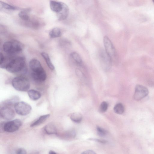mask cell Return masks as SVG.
<instances>
[{"instance_id": "18", "label": "cell", "mask_w": 154, "mask_h": 154, "mask_svg": "<svg viewBox=\"0 0 154 154\" xmlns=\"http://www.w3.org/2000/svg\"><path fill=\"white\" fill-rule=\"evenodd\" d=\"M41 55L45 59L49 68L51 70H54V66L51 62L49 56L48 54L46 53L43 52H41Z\"/></svg>"}, {"instance_id": "4", "label": "cell", "mask_w": 154, "mask_h": 154, "mask_svg": "<svg viewBox=\"0 0 154 154\" xmlns=\"http://www.w3.org/2000/svg\"><path fill=\"white\" fill-rule=\"evenodd\" d=\"M15 111L18 114L25 116L29 114L32 110L31 106L23 101L18 102L14 106Z\"/></svg>"}, {"instance_id": "30", "label": "cell", "mask_w": 154, "mask_h": 154, "mask_svg": "<svg viewBox=\"0 0 154 154\" xmlns=\"http://www.w3.org/2000/svg\"><path fill=\"white\" fill-rule=\"evenodd\" d=\"M5 60V57L2 53H0V66L2 65Z\"/></svg>"}, {"instance_id": "12", "label": "cell", "mask_w": 154, "mask_h": 154, "mask_svg": "<svg viewBox=\"0 0 154 154\" xmlns=\"http://www.w3.org/2000/svg\"><path fill=\"white\" fill-rule=\"evenodd\" d=\"M69 13V8L66 4L63 3L62 10L57 14L58 20H63L65 19L68 17Z\"/></svg>"}, {"instance_id": "1", "label": "cell", "mask_w": 154, "mask_h": 154, "mask_svg": "<svg viewBox=\"0 0 154 154\" xmlns=\"http://www.w3.org/2000/svg\"><path fill=\"white\" fill-rule=\"evenodd\" d=\"M5 69L8 71L12 73L25 71L26 68L24 58L18 57L11 60L6 65Z\"/></svg>"}, {"instance_id": "22", "label": "cell", "mask_w": 154, "mask_h": 154, "mask_svg": "<svg viewBox=\"0 0 154 154\" xmlns=\"http://www.w3.org/2000/svg\"><path fill=\"white\" fill-rule=\"evenodd\" d=\"M18 15L21 19L27 21L29 19L28 11L26 10H23L20 11Z\"/></svg>"}, {"instance_id": "32", "label": "cell", "mask_w": 154, "mask_h": 154, "mask_svg": "<svg viewBox=\"0 0 154 154\" xmlns=\"http://www.w3.org/2000/svg\"><path fill=\"white\" fill-rule=\"evenodd\" d=\"M30 154H39V152H35Z\"/></svg>"}, {"instance_id": "24", "label": "cell", "mask_w": 154, "mask_h": 154, "mask_svg": "<svg viewBox=\"0 0 154 154\" xmlns=\"http://www.w3.org/2000/svg\"><path fill=\"white\" fill-rule=\"evenodd\" d=\"M108 104L106 101L102 102L99 107V111L100 112H106L107 109Z\"/></svg>"}, {"instance_id": "31", "label": "cell", "mask_w": 154, "mask_h": 154, "mask_svg": "<svg viewBox=\"0 0 154 154\" xmlns=\"http://www.w3.org/2000/svg\"><path fill=\"white\" fill-rule=\"evenodd\" d=\"M48 154H57L56 152L53 150H50L48 153Z\"/></svg>"}, {"instance_id": "28", "label": "cell", "mask_w": 154, "mask_h": 154, "mask_svg": "<svg viewBox=\"0 0 154 154\" xmlns=\"http://www.w3.org/2000/svg\"><path fill=\"white\" fill-rule=\"evenodd\" d=\"M90 140L98 142L100 143H107V141L105 140L102 139L91 138L90 139Z\"/></svg>"}, {"instance_id": "19", "label": "cell", "mask_w": 154, "mask_h": 154, "mask_svg": "<svg viewBox=\"0 0 154 154\" xmlns=\"http://www.w3.org/2000/svg\"><path fill=\"white\" fill-rule=\"evenodd\" d=\"M70 118L71 120L74 122L79 123L82 121V116L80 113L75 112L71 115Z\"/></svg>"}, {"instance_id": "27", "label": "cell", "mask_w": 154, "mask_h": 154, "mask_svg": "<svg viewBox=\"0 0 154 154\" xmlns=\"http://www.w3.org/2000/svg\"><path fill=\"white\" fill-rule=\"evenodd\" d=\"M16 154H27V152L24 149L20 148L17 149Z\"/></svg>"}, {"instance_id": "20", "label": "cell", "mask_w": 154, "mask_h": 154, "mask_svg": "<svg viewBox=\"0 0 154 154\" xmlns=\"http://www.w3.org/2000/svg\"><path fill=\"white\" fill-rule=\"evenodd\" d=\"M114 111L117 114H122L125 111L124 107L122 103H118L114 106Z\"/></svg>"}, {"instance_id": "21", "label": "cell", "mask_w": 154, "mask_h": 154, "mask_svg": "<svg viewBox=\"0 0 154 154\" xmlns=\"http://www.w3.org/2000/svg\"><path fill=\"white\" fill-rule=\"evenodd\" d=\"M70 56L78 64H81L82 63V60L80 55L76 52H73L70 54Z\"/></svg>"}, {"instance_id": "5", "label": "cell", "mask_w": 154, "mask_h": 154, "mask_svg": "<svg viewBox=\"0 0 154 154\" xmlns=\"http://www.w3.org/2000/svg\"><path fill=\"white\" fill-rule=\"evenodd\" d=\"M149 94V91L147 88L140 85H136L134 95V99L139 101L146 97Z\"/></svg>"}, {"instance_id": "17", "label": "cell", "mask_w": 154, "mask_h": 154, "mask_svg": "<svg viewBox=\"0 0 154 154\" xmlns=\"http://www.w3.org/2000/svg\"><path fill=\"white\" fill-rule=\"evenodd\" d=\"M49 35L51 38H56L60 37L62 35V32L60 28L55 27L50 31Z\"/></svg>"}, {"instance_id": "3", "label": "cell", "mask_w": 154, "mask_h": 154, "mask_svg": "<svg viewBox=\"0 0 154 154\" xmlns=\"http://www.w3.org/2000/svg\"><path fill=\"white\" fill-rule=\"evenodd\" d=\"M12 85L16 90L21 91H27L30 87L29 80L23 76H18L14 78L12 80Z\"/></svg>"}, {"instance_id": "11", "label": "cell", "mask_w": 154, "mask_h": 154, "mask_svg": "<svg viewBox=\"0 0 154 154\" xmlns=\"http://www.w3.org/2000/svg\"><path fill=\"white\" fill-rule=\"evenodd\" d=\"M49 3L51 10L57 14L60 12L63 8V2L50 1Z\"/></svg>"}, {"instance_id": "15", "label": "cell", "mask_w": 154, "mask_h": 154, "mask_svg": "<svg viewBox=\"0 0 154 154\" xmlns=\"http://www.w3.org/2000/svg\"><path fill=\"white\" fill-rule=\"evenodd\" d=\"M50 116L49 114L41 116L35 121L31 124L30 127H34L42 124L50 117Z\"/></svg>"}, {"instance_id": "33", "label": "cell", "mask_w": 154, "mask_h": 154, "mask_svg": "<svg viewBox=\"0 0 154 154\" xmlns=\"http://www.w3.org/2000/svg\"><path fill=\"white\" fill-rule=\"evenodd\" d=\"M153 3H154V0H153Z\"/></svg>"}, {"instance_id": "26", "label": "cell", "mask_w": 154, "mask_h": 154, "mask_svg": "<svg viewBox=\"0 0 154 154\" xmlns=\"http://www.w3.org/2000/svg\"><path fill=\"white\" fill-rule=\"evenodd\" d=\"M75 131L73 130L69 131L67 132L66 134V137L69 138H73L75 137Z\"/></svg>"}, {"instance_id": "14", "label": "cell", "mask_w": 154, "mask_h": 154, "mask_svg": "<svg viewBox=\"0 0 154 154\" xmlns=\"http://www.w3.org/2000/svg\"><path fill=\"white\" fill-rule=\"evenodd\" d=\"M45 132L48 134H57V130L55 126L50 123L47 124L44 127Z\"/></svg>"}, {"instance_id": "13", "label": "cell", "mask_w": 154, "mask_h": 154, "mask_svg": "<svg viewBox=\"0 0 154 154\" xmlns=\"http://www.w3.org/2000/svg\"><path fill=\"white\" fill-rule=\"evenodd\" d=\"M19 97L17 96L12 97L9 99L4 101L2 103V106L9 107L14 106L18 102Z\"/></svg>"}, {"instance_id": "9", "label": "cell", "mask_w": 154, "mask_h": 154, "mask_svg": "<svg viewBox=\"0 0 154 154\" xmlns=\"http://www.w3.org/2000/svg\"><path fill=\"white\" fill-rule=\"evenodd\" d=\"M100 60L102 67L105 69H109L111 65L112 58L105 51L102 50L99 53Z\"/></svg>"}, {"instance_id": "10", "label": "cell", "mask_w": 154, "mask_h": 154, "mask_svg": "<svg viewBox=\"0 0 154 154\" xmlns=\"http://www.w3.org/2000/svg\"><path fill=\"white\" fill-rule=\"evenodd\" d=\"M29 66L32 71V72L34 73L40 74L45 72L40 62L37 59H34L31 60L29 62Z\"/></svg>"}, {"instance_id": "23", "label": "cell", "mask_w": 154, "mask_h": 154, "mask_svg": "<svg viewBox=\"0 0 154 154\" xmlns=\"http://www.w3.org/2000/svg\"><path fill=\"white\" fill-rule=\"evenodd\" d=\"M96 130L97 134L101 137H105L107 134V132L106 130L98 126H97Z\"/></svg>"}, {"instance_id": "16", "label": "cell", "mask_w": 154, "mask_h": 154, "mask_svg": "<svg viewBox=\"0 0 154 154\" xmlns=\"http://www.w3.org/2000/svg\"><path fill=\"white\" fill-rule=\"evenodd\" d=\"M28 94L30 98L33 100H37L41 96V94L40 92L34 89L29 91Z\"/></svg>"}, {"instance_id": "6", "label": "cell", "mask_w": 154, "mask_h": 154, "mask_svg": "<svg viewBox=\"0 0 154 154\" xmlns=\"http://www.w3.org/2000/svg\"><path fill=\"white\" fill-rule=\"evenodd\" d=\"M22 125L21 121L15 119L4 123V131L8 132H13L19 129Z\"/></svg>"}, {"instance_id": "7", "label": "cell", "mask_w": 154, "mask_h": 154, "mask_svg": "<svg viewBox=\"0 0 154 154\" xmlns=\"http://www.w3.org/2000/svg\"><path fill=\"white\" fill-rule=\"evenodd\" d=\"M103 42L106 53L112 59L115 57L116 55V50L110 39L107 36H105Z\"/></svg>"}, {"instance_id": "8", "label": "cell", "mask_w": 154, "mask_h": 154, "mask_svg": "<svg viewBox=\"0 0 154 154\" xmlns=\"http://www.w3.org/2000/svg\"><path fill=\"white\" fill-rule=\"evenodd\" d=\"M0 114L2 118L8 120L14 119L15 115L14 110L11 107L7 106H2L1 107Z\"/></svg>"}, {"instance_id": "25", "label": "cell", "mask_w": 154, "mask_h": 154, "mask_svg": "<svg viewBox=\"0 0 154 154\" xmlns=\"http://www.w3.org/2000/svg\"><path fill=\"white\" fill-rule=\"evenodd\" d=\"M0 4L3 8L6 9L15 10L17 9L16 7L1 1H0Z\"/></svg>"}, {"instance_id": "2", "label": "cell", "mask_w": 154, "mask_h": 154, "mask_svg": "<svg viewBox=\"0 0 154 154\" xmlns=\"http://www.w3.org/2000/svg\"><path fill=\"white\" fill-rule=\"evenodd\" d=\"M23 48V45L20 42L16 40L6 42L3 45L4 51L9 54L18 53L21 52Z\"/></svg>"}, {"instance_id": "29", "label": "cell", "mask_w": 154, "mask_h": 154, "mask_svg": "<svg viewBox=\"0 0 154 154\" xmlns=\"http://www.w3.org/2000/svg\"><path fill=\"white\" fill-rule=\"evenodd\" d=\"M81 154H96V153L94 151L89 149L84 151Z\"/></svg>"}]
</instances>
